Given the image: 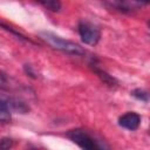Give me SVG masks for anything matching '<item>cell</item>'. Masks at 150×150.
<instances>
[{"mask_svg": "<svg viewBox=\"0 0 150 150\" xmlns=\"http://www.w3.org/2000/svg\"><path fill=\"white\" fill-rule=\"evenodd\" d=\"M0 28H2V29H5V30H7V32H9V33H12L13 35H15L19 40H21V41H25V42H28V43H33L34 45V42L32 41V40H29L28 38H26L23 34H21L20 32H16V30H14L12 27H9L8 25H6V23H4V22H1L0 21Z\"/></svg>", "mask_w": 150, "mask_h": 150, "instance_id": "obj_8", "label": "cell"}, {"mask_svg": "<svg viewBox=\"0 0 150 150\" xmlns=\"http://www.w3.org/2000/svg\"><path fill=\"white\" fill-rule=\"evenodd\" d=\"M39 35L43 41H46L54 49L61 50V52L70 54V55H83L84 54V50L79 45H76L75 42H71L69 40L62 39L61 36H59L52 32H41Z\"/></svg>", "mask_w": 150, "mask_h": 150, "instance_id": "obj_1", "label": "cell"}, {"mask_svg": "<svg viewBox=\"0 0 150 150\" xmlns=\"http://www.w3.org/2000/svg\"><path fill=\"white\" fill-rule=\"evenodd\" d=\"M13 145V141L8 137H4L0 139V149H9Z\"/></svg>", "mask_w": 150, "mask_h": 150, "instance_id": "obj_12", "label": "cell"}, {"mask_svg": "<svg viewBox=\"0 0 150 150\" xmlns=\"http://www.w3.org/2000/svg\"><path fill=\"white\" fill-rule=\"evenodd\" d=\"M77 32L80 34L81 40L89 46H95L98 43L101 39V30L97 26L89 21H80L77 25Z\"/></svg>", "mask_w": 150, "mask_h": 150, "instance_id": "obj_3", "label": "cell"}, {"mask_svg": "<svg viewBox=\"0 0 150 150\" xmlns=\"http://www.w3.org/2000/svg\"><path fill=\"white\" fill-rule=\"evenodd\" d=\"M91 68H93V70L95 71V74H96L105 84H108V86H110V87H114V86L117 84V81H116L111 75H109V74H108L107 71H104L103 69L98 68L96 64H91Z\"/></svg>", "mask_w": 150, "mask_h": 150, "instance_id": "obj_6", "label": "cell"}, {"mask_svg": "<svg viewBox=\"0 0 150 150\" xmlns=\"http://www.w3.org/2000/svg\"><path fill=\"white\" fill-rule=\"evenodd\" d=\"M67 137L70 141H73L75 144H77L80 148L86 149V150H94V149L102 148V145H100L91 135H89L86 130L80 129V128L69 130L67 132Z\"/></svg>", "mask_w": 150, "mask_h": 150, "instance_id": "obj_2", "label": "cell"}, {"mask_svg": "<svg viewBox=\"0 0 150 150\" xmlns=\"http://www.w3.org/2000/svg\"><path fill=\"white\" fill-rule=\"evenodd\" d=\"M23 69H25L26 74L29 75L30 77H33V79H36V77H38L36 73H35L34 69H33V66H30V64H25V66H23Z\"/></svg>", "mask_w": 150, "mask_h": 150, "instance_id": "obj_13", "label": "cell"}, {"mask_svg": "<svg viewBox=\"0 0 150 150\" xmlns=\"http://www.w3.org/2000/svg\"><path fill=\"white\" fill-rule=\"evenodd\" d=\"M12 87L11 84V79L7 74L4 71H0V89L1 90H9Z\"/></svg>", "mask_w": 150, "mask_h": 150, "instance_id": "obj_9", "label": "cell"}, {"mask_svg": "<svg viewBox=\"0 0 150 150\" xmlns=\"http://www.w3.org/2000/svg\"><path fill=\"white\" fill-rule=\"evenodd\" d=\"M11 121V111L0 107V122L1 123H7Z\"/></svg>", "mask_w": 150, "mask_h": 150, "instance_id": "obj_11", "label": "cell"}, {"mask_svg": "<svg viewBox=\"0 0 150 150\" xmlns=\"http://www.w3.org/2000/svg\"><path fill=\"white\" fill-rule=\"evenodd\" d=\"M0 107L9 110L11 112H20L27 114L29 111V107L21 100L0 94Z\"/></svg>", "mask_w": 150, "mask_h": 150, "instance_id": "obj_4", "label": "cell"}, {"mask_svg": "<svg viewBox=\"0 0 150 150\" xmlns=\"http://www.w3.org/2000/svg\"><path fill=\"white\" fill-rule=\"evenodd\" d=\"M39 4H41L45 8L52 11V12H59L61 9V1L60 0H35Z\"/></svg>", "mask_w": 150, "mask_h": 150, "instance_id": "obj_7", "label": "cell"}, {"mask_svg": "<svg viewBox=\"0 0 150 150\" xmlns=\"http://www.w3.org/2000/svg\"><path fill=\"white\" fill-rule=\"evenodd\" d=\"M118 124H120V127H122L127 130L134 131V130L138 129V127L141 124V116L135 111L125 112L124 115H122L118 118Z\"/></svg>", "mask_w": 150, "mask_h": 150, "instance_id": "obj_5", "label": "cell"}, {"mask_svg": "<svg viewBox=\"0 0 150 150\" xmlns=\"http://www.w3.org/2000/svg\"><path fill=\"white\" fill-rule=\"evenodd\" d=\"M131 95L135 98H137L139 101H143V102H148V100H149V94L143 89H135V90L131 91Z\"/></svg>", "mask_w": 150, "mask_h": 150, "instance_id": "obj_10", "label": "cell"}]
</instances>
